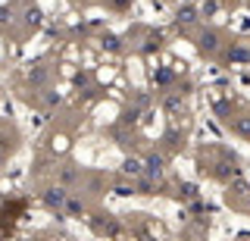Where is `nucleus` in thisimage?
<instances>
[{
	"mask_svg": "<svg viewBox=\"0 0 250 241\" xmlns=\"http://www.w3.org/2000/svg\"><path fill=\"white\" fill-rule=\"evenodd\" d=\"M116 6H128V0H116Z\"/></svg>",
	"mask_w": 250,
	"mask_h": 241,
	"instance_id": "20",
	"label": "nucleus"
},
{
	"mask_svg": "<svg viewBox=\"0 0 250 241\" xmlns=\"http://www.w3.org/2000/svg\"><path fill=\"white\" fill-rule=\"evenodd\" d=\"M216 10H219L216 0H207V3H203V16H207V13H216Z\"/></svg>",
	"mask_w": 250,
	"mask_h": 241,
	"instance_id": "14",
	"label": "nucleus"
},
{
	"mask_svg": "<svg viewBox=\"0 0 250 241\" xmlns=\"http://www.w3.org/2000/svg\"><path fill=\"white\" fill-rule=\"evenodd\" d=\"M169 79H172V72H169V69H163V72H160V75H156V82H160V85H166Z\"/></svg>",
	"mask_w": 250,
	"mask_h": 241,
	"instance_id": "15",
	"label": "nucleus"
},
{
	"mask_svg": "<svg viewBox=\"0 0 250 241\" xmlns=\"http://www.w3.org/2000/svg\"><path fill=\"white\" fill-rule=\"evenodd\" d=\"M25 16H28V22H31V25H38V22H41V10H28Z\"/></svg>",
	"mask_w": 250,
	"mask_h": 241,
	"instance_id": "13",
	"label": "nucleus"
},
{
	"mask_svg": "<svg viewBox=\"0 0 250 241\" xmlns=\"http://www.w3.org/2000/svg\"><path fill=\"white\" fill-rule=\"evenodd\" d=\"M141 173H144V160H138V157H128V160H122V175H128V178H138Z\"/></svg>",
	"mask_w": 250,
	"mask_h": 241,
	"instance_id": "3",
	"label": "nucleus"
},
{
	"mask_svg": "<svg viewBox=\"0 0 250 241\" xmlns=\"http://www.w3.org/2000/svg\"><path fill=\"white\" fill-rule=\"evenodd\" d=\"M0 22H10V10H0Z\"/></svg>",
	"mask_w": 250,
	"mask_h": 241,
	"instance_id": "18",
	"label": "nucleus"
},
{
	"mask_svg": "<svg viewBox=\"0 0 250 241\" xmlns=\"http://www.w3.org/2000/svg\"><path fill=\"white\" fill-rule=\"evenodd\" d=\"M231 60H250V53H247V50H241V47H238V50H234V53H231Z\"/></svg>",
	"mask_w": 250,
	"mask_h": 241,
	"instance_id": "16",
	"label": "nucleus"
},
{
	"mask_svg": "<svg viewBox=\"0 0 250 241\" xmlns=\"http://www.w3.org/2000/svg\"><path fill=\"white\" fill-rule=\"evenodd\" d=\"M66 197H69V191L62 188V185H53V188H47V191H44V204L50 207V210H62Z\"/></svg>",
	"mask_w": 250,
	"mask_h": 241,
	"instance_id": "2",
	"label": "nucleus"
},
{
	"mask_svg": "<svg viewBox=\"0 0 250 241\" xmlns=\"http://www.w3.org/2000/svg\"><path fill=\"white\" fill-rule=\"evenodd\" d=\"M200 50L203 53H216L219 50V35L216 32H203L200 35Z\"/></svg>",
	"mask_w": 250,
	"mask_h": 241,
	"instance_id": "4",
	"label": "nucleus"
},
{
	"mask_svg": "<svg viewBox=\"0 0 250 241\" xmlns=\"http://www.w3.org/2000/svg\"><path fill=\"white\" fill-rule=\"evenodd\" d=\"M75 175H78L75 169H72V166H66V169H62V175H60V178H62V185H69V182H75Z\"/></svg>",
	"mask_w": 250,
	"mask_h": 241,
	"instance_id": "10",
	"label": "nucleus"
},
{
	"mask_svg": "<svg viewBox=\"0 0 250 241\" xmlns=\"http://www.w3.org/2000/svg\"><path fill=\"white\" fill-rule=\"evenodd\" d=\"M44 79H47V72H44V69H38V72H31V75H28V82H31V85H41Z\"/></svg>",
	"mask_w": 250,
	"mask_h": 241,
	"instance_id": "11",
	"label": "nucleus"
},
{
	"mask_svg": "<svg viewBox=\"0 0 250 241\" xmlns=\"http://www.w3.org/2000/svg\"><path fill=\"white\" fill-rule=\"evenodd\" d=\"M104 47L106 50H119V38H104Z\"/></svg>",
	"mask_w": 250,
	"mask_h": 241,
	"instance_id": "12",
	"label": "nucleus"
},
{
	"mask_svg": "<svg viewBox=\"0 0 250 241\" xmlns=\"http://www.w3.org/2000/svg\"><path fill=\"white\" fill-rule=\"evenodd\" d=\"M138 178H141V185H138V194H153V178H147L144 173H141Z\"/></svg>",
	"mask_w": 250,
	"mask_h": 241,
	"instance_id": "9",
	"label": "nucleus"
},
{
	"mask_svg": "<svg viewBox=\"0 0 250 241\" xmlns=\"http://www.w3.org/2000/svg\"><path fill=\"white\" fill-rule=\"evenodd\" d=\"M3 163H6V151H3V147H0V166H3Z\"/></svg>",
	"mask_w": 250,
	"mask_h": 241,
	"instance_id": "19",
	"label": "nucleus"
},
{
	"mask_svg": "<svg viewBox=\"0 0 250 241\" xmlns=\"http://www.w3.org/2000/svg\"><path fill=\"white\" fill-rule=\"evenodd\" d=\"M234 131L244 135V138H250V116H238V119H234Z\"/></svg>",
	"mask_w": 250,
	"mask_h": 241,
	"instance_id": "7",
	"label": "nucleus"
},
{
	"mask_svg": "<svg viewBox=\"0 0 250 241\" xmlns=\"http://www.w3.org/2000/svg\"><path fill=\"white\" fill-rule=\"evenodd\" d=\"M216 175L219 178H234V175H241V169L234 166V163H222V169H216Z\"/></svg>",
	"mask_w": 250,
	"mask_h": 241,
	"instance_id": "6",
	"label": "nucleus"
},
{
	"mask_svg": "<svg viewBox=\"0 0 250 241\" xmlns=\"http://www.w3.org/2000/svg\"><path fill=\"white\" fill-rule=\"evenodd\" d=\"M163 173H166V157H163V153H153V157L144 160V175L147 178H153V182H156Z\"/></svg>",
	"mask_w": 250,
	"mask_h": 241,
	"instance_id": "1",
	"label": "nucleus"
},
{
	"mask_svg": "<svg viewBox=\"0 0 250 241\" xmlns=\"http://www.w3.org/2000/svg\"><path fill=\"white\" fill-rule=\"evenodd\" d=\"M194 19H197V10H194V6H185V10H178V25H191Z\"/></svg>",
	"mask_w": 250,
	"mask_h": 241,
	"instance_id": "5",
	"label": "nucleus"
},
{
	"mask_svg": "<svg viewBox=\"0 0 250 241\" xmlns=\"http://www.w3.org/2000/svg\"><path fill=\"white\" fill-rule=\"evenodd\" d=\"M66 213H72V216H82L84 213V207H82V200H75V197H66Z\"/></svg>",
	"mask_w": 250,
	"mask_h": 241,
	"instance_id": "8",
	"label": "nucleus"
},
{
	"mask_svg": "<svg viewBox=\"0 0 250 241\" xmlns=\"http://www.w3.org/2000/svg\"><path fill=\"white\" fill-rule=\"evenodd\" d=\"M116 194H122V197H125V194H135V188H131V185H119V188H116Z\"/></svg>",
	"mask_w": 250,
	"mask_h": 241,
	"instance_id": "17",
	"label": "nucleus"
}]
</instances>
